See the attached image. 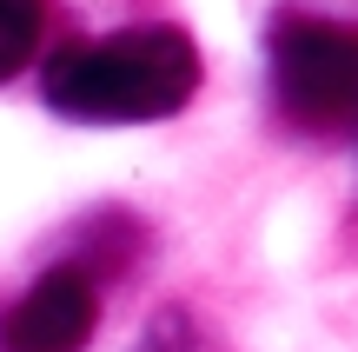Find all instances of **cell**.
I'll list each match as a JSON object with an SVG mask.
<instances>
[{
    "label": "cell",
    "mask_w": 358,
    "mask_h": 352,
    "mask_svg": "<svg viewBox=\"0 0 358 352\" xmlns=\"http://www.w3.org/2000/svg\"><path fill=\"white\" fill-rule=\"evenodd\" d=\"M40 93L66 120H166L199 93V47L186 27H120L66 40L40 66Z\"/></svg>",
    "instance_id": "6da1fadb"
},
{
    "label": "cell",
    "mask_w": 358,
    "mask_h": 352,
    "mask_svg": "<svg viewBox=\"0 0 358 352\" xmlns=\"http://www.w3.org/2000/svg\"><path fill=\"white\" fill-rule=\"evenodd\" d=\"M272 100L312 140H338L358 127V34L338 20L285 13L266 40Z\"/></svg>",
    "instance_id": "7a4b0ae2"
},
{
    "label": "cell",
    "mask_w": 358,
    "mask_h": 352,
    "mask_svg": "<svg viewBox=\"0 0 358 352\" xmlns=\"http://www.w3.org/2000/svg\"><path fill=\"white\" fill-rule=\"evenodd\" d=\"M100 326V286L87 266L40 273L0 319V352H80Z\"/></svg>",
    "instance_id": "3957f363"
},
{
    "label": "cell",
    "mask_w": 358,
    "mask_h": 352,
    "mask_svg": "<svg viewBox=\"0 0 358 352\" xmlns=\"http://www.w3.org/2000/svg\"><path fill=\"white\" fill-rule=\"evenodd\" d=\"M47 34V0H0V87L40 53Z\"/></svg>",
    "instance_id": "277c9868"
},
{
    "label": "cell",
    "mask_w": 358,
    "mask_h": 352,
    "mask_svg": "<svg viewBox=\"0 0 358 352\" xmlns=\"http://www.w3.org/2000/svg\"><path fill=\"white\" fill-rule=\"evenodd\" d=\"M140 352H226V346H219V339H213V332H206L192 313L166 306V313L146 326V346H140Z\"/></svg>",
    "instance_id": "5b68a950"
}]
</instances>
